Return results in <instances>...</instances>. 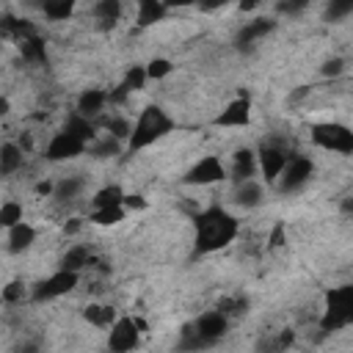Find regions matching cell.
<instances>
[{
	"mask_svg": "<svg viewBox=\"0 0 353 353\" xmlns=\"http://www.w3.org/2000/svg\"><path fill=\"white\" fill-rule=\"evenodd\" d=\"M105 130H108L110 138H116V141H127L132 124H130L124 116H110V119H105Z\"/></svg>",
	"mask_w": 353,
	"mask_h": 353,
	"instance_id": "obj_30",
	"label": "cell"
},
{
	"mask_svg": "<svg viewBox=\"0 0 353 353\" xmlns=\"http://www.w3.org/2000/svg\"><path fill=\"white\" fill-rule=\"evenodd\" d=\"M121 199H124V190L119 185H105L102 190L94 193L91 204L94 207H116V204H121Z\"/></svg>",
	"mask_w": 353,
	"mask_h": 353,
	"instance_id": "obj_28",
	"label": "cell"
},
{
	"mask_svg": "<svg viewBox=\"0 0 353 353\" xmlns=\"http://www.w3.org/2000/svg\"><path fill=\"white\" fill-rule=\"evenodd\" d=\"M135 6H138L135 19H138L141 28H149V25L160 22V19L165 17V11H168V8L163 6V0H138Z\"/></svg>",
	"mask_w": 353,
	"mask_h": 353,
	"instance_id": "obj_20",
	"label": "cell"
},
{
	"mask_svg": "<svg viewBox=\"0 0 353 353\" xmlns=\"http://www.w3.org/2000/svg\"><path fill=\"white\" fill-rule=\"evenodd\" d=\"M83 317L97 328H108L116 320V312H113V306H105V303H88L83 309Z\"/></svg>",
	"mask_w": 353,
	"mask_h": 353,
	"instance_id": "obj_24",
	"label": "cell"
},
{
	"mask_svg": "<svg viewBox=\"0 0 353 353\" xmlns=\"http://www.w3.org/2000/svg\"><path fill=\"white\" fill-rule=\"evenodd\" d=\"M273 19H268V17H259V19H251V22H245L243 28H240V33H237V47L240 50H248V47H254L259 39H265L270 30H273Z\"/></svg>",
	"mask_w": 353,
	"mask_h": 353,
	"instance_id": "obj_13",
	"label": "cell"
},
{
	"mask_svg": "<svg viewBox=\"0 0 353 353\" xmlns=\"http://www.w3.org/2000/svg\"><path fill=\"white\" fill-rule=\"evenodd\" d=\"M108 328H110V331H108V347H110V350H116V353H127V350L138 347V336H141V331H138V325H135L132 317H116Z\"/></svg>",
	"mask_w": 353,
	"mask_h": 353,
	"instance_id": "obj_10",
	"label": "cell"
},
{
	"mask_svg": "<svg viewBox=\"0 0 353 353\" xmlns=\"http://www.w3.org/2000/svg\"><path fill=\"white\" fill-rule=\"evenodd\" d=\"M342 72H345V61L342 58H331V61L323 63V74L325 77H339Z\"/></svg>",
	"mask_w": 353,
	"mask_h": 353,
	"instance_id": "obj_38",
	"label": "cell"
},
{
	"mask_svg": "<svg viewBox=\"0 0 353 353\" xmlns=\"http://www.w3.org/2000/svg\"><path fill=\"white\" fill-rule=\"evenodd\" d=\"M25 295H28V290H25L22 281H8V284L3 287V292H0V298H3L6 303H22Z\"/></svg>",
	"mask_w": 353,
	"mask_h": 353,
	"instance_id": "obj_33",
	"label": "cell"
},
{
	"mask_svg": "<svg viewBox=\"0 0 353 353\" xmlns=\"http://www.w3.org/2000/svg\"><path fill=\"white\" fill-rule=\"evenodd\" d=\"M94 19L99 22V28H113L121 19V0H97Z\"/></svg>",
	"mask_w": 353,
	"mask_h": 353,
	"instance_id": "obj_21",
	"label": "cell"
},
{
	"mask_svg": "<svg viewBox=\"0 0 353 353\" xmlns=\"http://www.w3.org/2000/svg\"><path fill=\"white\" fill-rule=\"evenodd\" d=\"M232 0H196L193 6H199V8H204V11H215V8H223V6H229Z\"/></svg>",
	"mask_w": 353,
	"mask_h": 353,
	"instance_id": "obj_41",
	"label": "cell"
},
{
	"mask_svg": "<svg viewBox=\"0 0 353 353\" xmlns=\"http://www.w3.org/2000/svg\"><path fill=\"white\" fill-rule=\"evenodd\" d=\"M309 3H312V0H284V3H279V8H281L284 14H301Z\"/></svg>",
	"mask_w": 353,
	"mask_h": 353,
	"instance_id": "obj_40",
	"label": "cell"
},
{
	"mask_svg": "<svg viewBox=\"0 0 353 353\" xmlns=\"http://www.w3.org/2000/svg\"><path fill=\"white\" fill-rule=\"evenodd\" d=\"M135 3H138V0H135Z\"/></svg>",
	"mask_w": 353,
	"mask_h": 353,
	"instance_id": "obj_49",
	"label": "cell"
},
{
	"mask_svg": "<svg viewBox=\"0 0 353 353\" xmlns=\"http://www.w3.org/2000/svg\"><path fill=\"white\" fill-rule=\"evenodd\" d=\"M146 199L141 196V193H124V199H121V207L124 210H146Z\"/></svg>",
	"mask_w": 353,
	"mask_h": 353,
	"instance_id": "obj_37",
	"label": "cell"
},
{
	"mask_svg": "<svg viewBox=\"0 0 353 353\" xmlns=\"http://www.w3.org/2000/svg\"><path fill=\"white\" fill-rule=\"evenodd\" d=\"M314 176V163L309 160V157H303V154H290L287 157V165L281 168V174H279V179L273 182L281 193H295V190H301L303 185H309V179Z\"/></svg>",
	"mask_w": 353,
	"mask_h": 353,
	"instance_id": "obj_5",
	"label": "cell"
},
{
	"mask_svg": "<svg viewBox=\"0 0 353 353\" xmlns=\"http://www.w3.org/2000/svg\"><path fill=\"white\" fill-rule=\"evenodd\" d=\"M22 163H25V152H22L19 143H14V141L0 143V174L3 176L17 174L22 168Z\"/></svg>",
	"mask_w": 353,
	"mask_h": 353,
	"instance_id": "obj_18",
	"label": "cell"
},
{
	"mask_svg": "<svg viewBox=\"0 0 353 353\" xmlns=\"http://www.w3.org/2000/svg\"><path fill=\"white\" fill-rule=\"evenodd\" d=\"M88 262H91V251H88V245H72V248H66V254L61 256V265H58V268L80 273V270L88 268Z\"/></svg>",
	"mask_w": 353,
	"mask_h": 353,
	"instance_id": "obj_22",
	"label": "cell"
},
{
	"mask_svg": "<svg viewBox=\"0 0 353 353\" xmlns=\"http://www.w3.org/2000/svg\"><path fill=\"white\" fill-rule=\"evenodd\" d=\"M108 105V91L105 88H83L80 97H77V113L80 116H88V119H97Z\"/></svg>",
	"mask_w": 353,
	"mask_h": 353,
	"instance_id": "obj_14",
	"label": "cell"
},
{
	"mask_svg": "<svg viewBox=\"0 0 353 353\" xmlns=\"http://www.w3.org/2000/svg\"><path fill=\"white\" fill-rule=\"evenodd\" d=\"M287 157H290V152H287L281 143L268 141V143L259 146V152H256V168L262 171V176H265L268 185H273V182L279 179L281 168L287 165Z\"/></svg>",
	"mask_w": 353,
	"mask_h": 353,
	"instance_id": "obj_8",
	"label": "cell"
},
{
	"mask_svg": "<svg viewBox=\"0 0 353 353\" xmlns=\"http://www.w3.org/2000/svg\"><path fill=\"white\" fill-rule=\"evenodd\" d=\"M196 0H163V6L165 8H188V6H193Z\"/></svg>",
	"mask_w": 353,
	"mask_h": 353,
	"instance_id": "obj_42",
	"label": "cell"
},
{
	"mask_svg": "<svg viewBox=\"0 0 353 353\" xmlns=\"http://www.w3.org/2000/svg\"><path fill=\"white\" fill-rule=\"evenodd\" d=\"M218 127H248L251 124V99L248 94L234 97L218 116H215Z\"/></svg>",
	"mask_w": 353,
	"mask_h": 353,
	"instance_id": "obj_12",
	"label": "cell"
},
{
	"mask_svg": "<svg viewBox=\"0 0 353 353\" xmlns=\"http://www.w3.org/2000/svg\"><path fill=\"white\" fill-rule=\"evenodd\" d=\"M97 157H113V154H119V141L116 138H110V135H105L102 141H97L94 143V149H91Z\"/></svg>",
	"mask_w": 353,
	"mask_h": 353,
	"instance_id": "obj_34",
	"label": "cell"
},
{
	"mask_svg": "<svg viewBox=\"0 0 353 353\" xmlns=\"http://www.w3.org/2000/svg\"><path fill=\"white\" fill-rule=\"evenodd\" d=\"M312 143L325 149V152H336V154H350L353 152V132L347 124L339 121H323L312 127Z\"/></svg>",
	"mask_w": 353,
	"mask_h": 353,
	"instance_id": "obj_4",
	"label": "cell"
},
{
	"mask_svg": "<svg viewBox=\"0 0 353 353\" xmlns=\"http://www.w3.org/2000/svg\"><path fill=\"white\" fill-rule=\"evenodd\" d=\"M218 309L229 317V314H240V312H245V301L243 298H221L218 301Z\"/></svg>",
	"mask_w": 353,
	"mask_h": 353,
	"instance_id": "obj_36",
	"label": "cell"
},
{
	"mask_svg": "<svg viewBox=\"0 0 353 353\" xmlns=\"http://www.w3.org/2000/svg\"><path fill=\"white\" fill-rule=\"evenodd\" d=\"M28 6H36V8H41V6H44V0H28Z\"/></svg>",
	"mask_w": 353,
	"mask_h": 353,
	"instance_id": "obj_48",
	"label": "cell"
},
{
	"mask_svg": "<svg viewBox=\"0 0 353 353\" xmlns=\"http://www.w3.org/2000/svg\"><path fill=\"white\" fill-rule=\"evenodd\" d=\"M353 11V0H328V17L331 19H342Z\"/></svg>",
	"mask_w": 353,
	"mask_h": 353,
	"instance_id": "obj_35",
	"label": "cell"
},
{
	"mask_svg": "<svg viewBox=\"0 0 353 353\" xmlns=\"http://www.w3.org/2000/svg\"><path fill=\"white\" fill-rule=\"evenodd\" d=\"M146 80H149V77H146V69H143V66H130V69L124 72L121 85L132 94V91H141V88L146 85Z\"/></svg>",
	"mask_w": 353,
	"mask_h": 353,
	"instance_id": "obj_31",
	"label": "cell"
},
{
	"mask_svg": "<svg viewBox=\"0 0 353 353\" xmlns=\"http://www.w3.org/2000/svg\"><path fill=\"white\" fill-rule=\"evenodd\" d=\"M265 199V190L259 182L254 179H243V182H234V204L243 207V210H254L259 207Z\"/></svg>",
	"mask_w": 353,
	"mask_h": 353,
	"instance_id": "obj_15",
	"label": "cell"
},
{
	"mask_svg": "<svg viewBox=\"0 0 353 353\" xmlns=\"http://www.w3.org/2000/svg\"><path fill=\"white\" fill-rule=\"evenodd\" d=\"M74 6H77V0H44L41 14L50 22H66L74 14Z\"/></svg>",
	"mask_w": 353,
	"mask_h": 353,
	"instance_id": "obj_23",
	"label": "cell"
},
{
	"mask_svg": "<svg viewBox=\"0 0 353 353\" xmlns=\"http://www.w3.org/2000/svg\"><path fill=\"white\" fill-rule=\"evenodd\" d=\"M63 130H66V132H72L74 138H80L83 143H91V141H97V124H94V119H88V116H80L77 110H74V113L66 119Z\"/></svg>",
	"mask_w": 353,
	"mask_h": 353,
	"instance_id": "obj_19",
	"label": "cell"
},
{
	"mask_svg": "<svg viewBox=\"0 0 353 353\" xmlns=\"http://www.w3.org/2000/svg\"><path fill=\"white\" fill-rule=\"evenodd\" d=\"M80 226H83L80 218H69V223L63 226V232H66V234H74V232H80Z\"/></svg>",
	"mask_w": 353,
	"mask_h": 353,
	"instance_id": "obj_43",
	"label": "cell"
},
{
	"mask_svg": "<svg viewBox=\"0 0 353 353\" xmlns=\"http://www.w3.org/2000/svg\"><path fill=\"white\" fill-rule=\"evenodd\" d=\"M22 204L19 201H14V199H8V201H3L0 204V229H11L14 223H19L22 221Z\"/></svg>",
	"mask_w": 353,
	"mask_h": 353,
	"instance_id": "obj_29",
	"label": "cell"
},
{
	"mask_svg": "<svg viewBox=\"0 0 353 353\" xmlns=\"http://www.w3.org/2000/svg\"><path fill=\"white\" fill-rule=\"evenodd\" d=\"M85 149H88V143H83V141L74 138L72 132L61 130V132H55V135L50 138V143H47V149H44V157H47L50 163H63V160L80 157Z\"/></svg>",
	"mask_w": 353,
	"mask_h": 353,
	"instance_id": "obj_9",
	"label": "cell"
},
{
	"mask_svg": "<svg viewBox=\"0 0 353 353\" xmlns=\"http://www.w3.org/2000/svg\"><path fill=\"white\" fill-rule=\"evenodd\" d=\"M287 240H284V223H276L270 237H268V248H281Z\"/></svg>",
	"mask_w": 353,
	"mask_h": 353,
	"instance_id": "obj_39",
	"label": "cell"
},
{
	"mask_svg": "<svg viewBox=\"0 0 353 353\" xmlns=\"http://www.w3.org/2000/svg\"><path fill=\"white\" fill-rule=\"evenodd\" d=\"M88 221L97 223V226H116V223L124 221V207L121 204H116V207H94Z\"/></svg>",
	"mask_w": 353,
	"mask_h": 353,
	"instance_id": "obj_26",
	"label": "cell"
},
{
	"mask_svg": "<svg viewBox=\"0 0 353 353\" xmlns=\"http://www.w3.org/2000/svg\"><path fill=\"white\" fill-rule=\"evenodd\" d=\"M256 171V154L251 149H237L232 154V179L234 182H243V179H251Z\"/></svg>",
	"mask_w": 353,
	"mask_h": 353,
	"instance_id": "obj_17",
	"label": "cell"
},
{
	"mask_svg": "<svg viewBox=\"0 0 353 353\" xmlns=\"http://www.w3.org/2000/svg\"><path fill=\"white\" fill-rule=\"evenodd\" d=\"M143 69H146V77L149 80H163V77H168L174 72V63L168 58H152Z\"/></svg>",
	"mask_w": 353,
	"mask_h": 353,
	"instance_id": "obj_32",
	"label": "cell"
},
{
	"mask_svg": "<svg viewBox=\"0 0 353 353\" xmlns=\"http://www.w3.org/2000/svg\"><path fill=\"white\" fill-rule=\"evenodd\" d=\"M83 185H85V182H83L80 176H63V179H58V182L52 185V196H55L58 201H72V199L80 196Z\"/></svg>",
	"mask_w": 353,
	"mask_h": 353,
	"instance_id": "obj_25",
	"label": "cell"
},
{
	"mask_svg": "<svg viewBox=\"0 0 353 353\" xmlns=\"http://www.w3.org/2000/svg\"><path fill=\"white\" fill-rule=\"evenodd\" d=\"M11 110V102H8V97H0V116H6Z\"/></svg>",
	"mask_w": 353,
	"mask_h": 353,
	"instance_id": "obj_47",
	"label": "cell"
},
{
	"mask_svg": "<svg viewBox=\"0 0 353 353\" xmlns=\"http://www.w3.org/2000/svg\"><path fill=\"white\" fill-rule=\"evenodd\" d=\"M171 130H174V119H171L163 108L146 105V108L138 113V119H135V124H132V130H130L127 146H130V152H141V149L157 143L160 138H165Z\"/></svg>",
	"mask_w": 353,
	"mask_h": 353,
	"instance_id": "obj_2",
	"label": "cell"
},
{
	"mask_svg": "<svg viewBox=\"0 0 353 353\" xmlns=\"http://www.w3.org/2000/svg\"><path fill=\"white\" fill-rule=\"evenodd\" d=\"M193 331H196L207 345H215V342L229 331V317H226L221 309H210V312L199 314Z\"/></svg>",
	"mask_w": 353,
	"mask_h": 353,
	"instance_id": "obj_11",
	"label": "cell"
},
{
	"mask_svg": "<svg viewBox=\"0 0 353 353\" xmlns=\"http://www.w3.org/2000/svg\"><path fill=\"white\" fill-rule=\"evenodd\" d=\"M19 50L28 61H36V63H44L47 61V52H44V41L36 39V36H25L19 39Z\"/></svg>",
	"mask_w": 353,
	"mask_h": 353,
	"instance_id": "obj_27",
	"label": "cell"
},
{
	"mask_svg": "<svg viewBox=\"0 0 353 353\" xmlns=\"http://www.w3.org/2000/svg\"><path fill=\"white\" fill-rule=\"evenodd\" d=\"M353 323V287L342 284V287H331L325 292V312L320 317V331L331 334V331H342Z\"/></svg>",
	"mask_w": 353,
	"mask_h": 353,
	"instance_id": "obj_3",
	"label": "cell"
},
{
	"mask_svg": "<svg viewBox=\"0 0 353 353\" xmlns=\"http://www.w3.org/2000/svg\"><path fill=\"white\" fill-rule=\"evenodd\" d=\"M36 243V229L28 221H19L8 229V251L11 254H22Z\"/></svg>",
	"mask_w": 353,
	"mask_h": 353,
	"instance_id": "obj_16",
	"label": "cell"
},
{
	"mask_svg": "<svg viewBox=\"0 0 353 353\" xmlns=\"http://www.w3.org/2000/svg\"><path fill=\"white\" fill-rule=\"evenodd\" d=\"M221 179H226V165H223L221 157H215V154H207V157L196 160V163L188 168V174L182 176L185 185H199V188L215 185V182H221Z\"/></svg>",
	"mask_w": 353,
	"mask_h": 353,
	"instance_id": "obj_7",
	"label": "cell"
},
{
	"mask_svg": "<svg viewBox=\"0 0 353 353\" xmlns=\"http://www.w3.org/2000/svg\"><path fill=\"white\" fill-rule=\"evenodd\" d=\"M259 3H262V0H240V8H243V11H254Z\"/></svg>",
	"mask_w": 353,
	"mask_h": 353,
	"instance_id": "obj_46",
	"label": "cell"
},
{
	"mask_svg": "<svg viewBox=\"0 0 353 353\" xmlns=\"http://www.w3.org/2000/svg\"><path fill=\"white\" fill-rule=\"evenodd\" d=\"M237 232H240V226L226 210L207 207L196 215V251L199 254L221 251L237 237Z\"/></svg>",
	"mask_w": 353,
	"mask_h": 353,
	"instance_id": "obj_1",
	"label": "cell"
},
{
	"mask_svg": "<svg viewBox=\"0 0 353 353\" xmlns=\"http://www.w3.org/2000/svg\"><path fill=\"white\" fill-rule=\"evenodd\" d=\"M77 284H80V273L58 268L52 276H47L44 281L36 284V290H33V301H52V298L69 295Z\"/></svg>",
	"mask_w": 353,
	"mask_h": 353,
	"instance_id": "obj_6",
	"label": "cell"
},
{
	"mask_svg": "<svg viewBox=\"0 0 353 353\" xmlns=\"http://www.w3.org/2000/svg\"><path fill=\"white\" fill-rule=\"evenodd\" d=\"M52 185H55V182H39V185H36V193H39V196H50V193H52Z\"/></svg>",
	"mask_w": 353,
	"mask_h": 353,
	"instance_id": "obj_44",
	"label": "cell"
},
{
	"mask_svg": "<svg viewBox=\"0 0 353 353\" xmlns=\"http://www.w3.org/2000/svg\"><path fill=\"white\" fill-rule=\"evenodd\" d=\"M292 339H295V334H292V331H281V336H279V347L292 345Z\"/></svg>",
	"mask_w": 353,
	"mask_h": 353,
	"instance_id": "obj_45",
	"label": "cell"
}]
</instances>
